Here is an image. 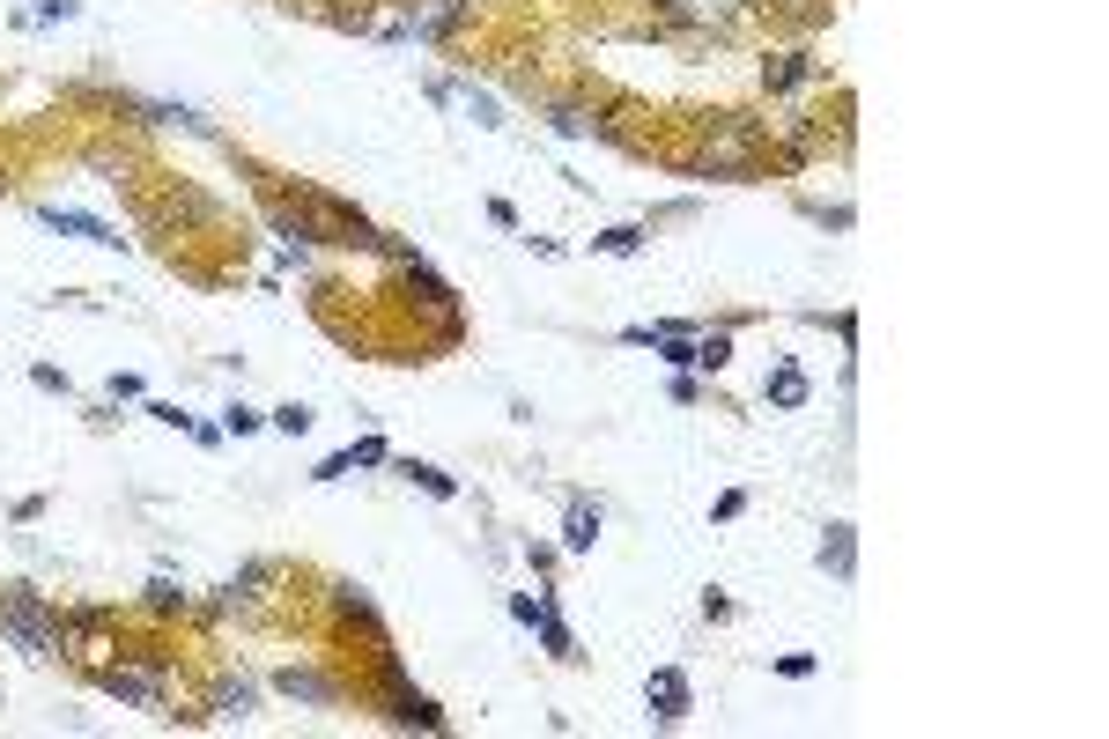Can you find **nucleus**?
Segmentation results:
<instances>
[{
    "label": "nucleus",
    "mask_w": 1109,
    "mask_h": 739,
    "mask_svg": "<svg viewBox=\"0 0 1109 739\" xmlns=\"http://www.w3.org/2000/svg\"><path fill=\"white\" fill-rule=\"evenodd\" d=\"M267 422L281 429V437H304V429H311V407H304V400H289V407H274Z\"/></svg>",
    "instance_id": "nucleus-17"
},
{
    "label": "nucleus",
    "mask_w": 1109,
    "mask_h": 739,
    "mask_svg": "<svg viewBox=\"0 0 1109 739\" xmlns=\"http://www.w3.org/2000/svg\"><path fill=\"white\" fill-rule=\"evenodd\" d=\"M82 15V0H37V23H74Z\"/></svg>",
    "instance_id": "nucleus-23"
},
{
    "label": "nucleus",
    "mask_w": 1109,
    "mask_h": 739,
    "mask_svg": "<svg viewBox=\"0 0 1109 739\" xmlns=\"http://www.w3.org/2000/svg\"><path fill=\"white\" fill-rule=\"evenodd\" d=\"M533 629H540V643H548V658H562V666H570V658H577V636H570V629H562V621H555V614H540V621H533Z\"/></svg>",
    "instance_id": "nucleus-14"
},
{
    "label": "nucleus",
    "mask_w": 1109,
    "mask_h": 739,
    "mask_svg": "<svg viewBox=\"0 0 1109 739\" xmlns=\"http://www.w3.org/2000/svg\"><path fill=\"white\" fill-rule=\"evenodd\" d=\"M348 473H355V459H348V451H333V459L311 466V481H348Z\"/></svg>",
    "instance_id": "nucleus-21"
},
{
    "label": "nucleus",
    "mask_w": 1109,
    "mask_h": 739,
    "mask_svg": "<svg viewBox=\"0 0 1109 739\" xmlns=\"http://www.w3.org/2000/svg\"><path fill=\"white\" fill-rule=\"evenodd\" d=\"M215 717H252V680H222V688H215Z\"/></svg>",
    "instance_id": "nucleus-13"
},
{
    "label": "nucleus",
    "mask_w": 1109,
    "mask_h": 739,
    "mask_svg": "<svg viewBox=\"0 0 1109 739\" xmlns=\"http://www.w3.org/2000/svg\"><path fill=\"white\" fill-rule=\"evenodd\" d=\"M555 134H570V141H585V134H599V119H592V111H585V104H562V111H555Z\"/></svg>",
    "instance_id": "nucleus-16"
},
{
    "label": "nucleus",
    "mask_w": 1109,
    "mask_h": 739,
    "mask_svg": "<svg viewBox=\"0 0 1109 739\" xmlns=\"http://www.w3.org/2000/svg\"><path fill=\"white\" fill-rule=\"evenodd\" d=\"M274 688H281V695H296V703H318V710H333V703H341V688H333V680L318 673V666H281V673H274Z\"/></svg>",
    "instance_id": "nucleus-7"
},
{
    "label": "nucleus",
    "mask_w": 1109,
    "mask_h": 739,
    "mask_svg": "<svg viewBox=\"0 0 1109 739\" xmlns=\"http://www.w3.org/2000/svg\"><path fill=\"white\" fill-rule=\"evenodd\" d=\"M60 651H74L82 666H104V658L119 651L111 614H104V606H74V614H60Z\"/></svg>",
    "instance_id": "nucleus-3"
},
{
    "label": "nucleus",
    "mask_w": 1109,
    "mask_h": 739,
    "mask_svg": "<svg viewBox=\"0 0 1109 739\" xmlns=\"http://www.w3.org/2000/svg\"><path fill=\"white\" fill-rule=\"evenodd\" d=\"M148 414H156L163 429H193V414H185V407H171V400H148Z\"/></svg>",
    "instance_id": "nucleus-25"
},
{
    "label": "nucleus",
    "mask_w": 1109,
    "mask_h": 739,
    "mask_svg": "<svg viewBox=\"0 0 1109 739\" xmlns=\"http://www.w3.org/2000/svg\"><path fill=\"white\" fill-rule=\"evenodd\" d=\"M348 459H355V466H385V459H392V444H385V437H363V444L348 451Z\"/></svg>",
    "instance_id": "nucleus-22"
},
{
    "label": "nucleus",
    "mask_w": 1109,
    "mask_h": 739,
    "mask_svg": "<svg viewBox=\"0 0 1109 739\" xmlns=\"http://www.w3.org/2000/svg\"><path fill=\"white\" fill-rule=\"evenodd\" d=\"M400 473H407L415 488H429L437 503H451V496H459V481H451V473H437V466H422V459H400Z\"/></svg>",
    "instance_id": "nucleus-12"
},
{
    "label": "nucleus",
    "mask_w": 1109,
    "mask_h": 739,
    "mask_svg": "<svg viewBox=\"0 0 1109 739\" xmlns=\"http://www.w3.org/2000/svg\"><path fill=\"white\" fill-rule=\"evenodd\" d=\"M141 592H148V606H156V614H185V584H171V577H148Z\"/></svg>",
    "instance_id": "nucleus-15"
},
{
    "label": "nucleus",
    "mask_w": 1109,
    "mask_h": 739,
    "mask_svg": "<svg viewBox=\"0 0 1109 739\" xmlns=\"http://www.w3.org/2000/svg\"><path fill=\"white\" fill-rule=\"evenodd\" d=\"M385 680H392V725H422V732H444V710L429 703V695L400 688V666H392V658H385Z\"/></svg>",
    "instance_id": "nucleus-6"
},
{
    "label": "nucleus",
    "mask_w": 1109,
    "mask_h": 739,
    "mask_svg": "<svg viewBox=\"0 0 1109 739\" xmlns=\"http://www.w3.org/2000/svg\"><path fill=\"white\" fill-rule=\"evenodd\" d=\"M777 673H784V680H806V673H814V651H784Z\"/></svg>",
    "instance_id": "nucleus-26"
},
{
    "label": "nucleus",
    "mask_w": 1109,
    "mask_h": 739,
    "mask_svg": "<svg viewBox=\"0 0 1109 739\" xmlns=\"http://www.w3.org/2000/svg\"><path fill=\"white\" fill-rule=\"evenodd\" d=\"M814 562H821L829 577H851V570H858V540H851V525H829V540H821Z\"/></svg>",
    "instance_id": "nucleus-8"
},
{
    "label": "nucleus",
    "mask_w": 1109,
    "mask_h": 739,
    "mask_svg": "<svg viewBox=\"0 0 1109 739\" xmlns=\"http://www.w3.org/2000/svg\"><path fill=\"white\" fill-rule=\"evenodd\" d=\"M97 680H104V695H119V703H134V710H156V717H163V703H171V666H163V651H119V658L97 666Z\"/></svg>",
    "instance_id": "nucleus-2"
},
{
    "label": "nucleus",
    "mask_w": 1109,
    "mask_h": 739,
    "mask_svg": "<svg viewBox=\"0 0 1109 739\" xmlns=\"http://www.w3.org/2000/svg\"><path fill=\"white\" fill-rule=\"evenodd\" d=\"M0 643H15L23 658H52V651H60V614L45 606L37 584H0Z\"/></svg>",
    "instance_id": "nucleus-1"
},
{
    "label": "nucleus",
    "mask_w": 1109,
    "mask_h": 739,
    "mask_svg": "<svg viewBox=\"0 0 1109 739\" xmlns=\"http://www.w3.org/2000/svg\"><path fill=\"white\" fill-rule=\"evenodd\" d=\"M540 614H548V599H525V592L511 599V621H525V629H533V621H540Z\"/></svg>",
    "instance_id": "nucleus-28"
},
{
    "label": "nucleus",
    "mask_w": 1109,
    "mask_h": 739,
    "mask_svg": "<svg viewBox=\"0 0 1109 739\" xmlns=\"http://www.w3.org/2000/svg\"><path fill=\"white\" fill-rule=\"evenodd\" d=\"M259 422H267V414H259V407H244V400H237L230 414H222V437H252V429H259Z\"/></svg>",
    "instance_id": "nucleus-19"
},
{
    "label": "nucleus",
    "mask_w": 1109,
    "mask_h": 739,
    "mask_svg": "<svg viewBox=\"0 0 1109 739\" xmlns=\"http://www.w3.org/2000/svg\"><path fill=\"white\" fill-rule=\"evenodd\" d=\"M814 74H821L814 60H799V52H784L777 67H762V82H769V89H799V82H814Z\"/></svg>",
    "instance_id": "nucleus-11"
},
{
    "label": "nucleus",
    "mask_w": 1109,
    "mask_h": 739,
    "mask_svg": "<svg viewBox=\"0 0 1109 739\" xmlns=\"http://www.w3.org/2000/svg\"><path fill=\"white\" fill-rule=\"evenodd\" d=\"M592 244H599V252H636V244H644V230H636V222H614V230H599Z\"/></svg>",
    "instance_id": "nucleus-18"
},
{
    "label": "nucleus",
    "mask_w": 1109,
    "mask_h": 739,
    "mask_svg": "<svg viewBox=\"0 0 1109 739\" xmlns=\"http://www.w3.org/2000/svg\"><path fill=\"white\" fill-rule=\"evenodd\" d=\"M740 510H747V488H725V496H718V510H710V518L725 525V518H740Z\"/></svg>",
    "instance_id": "nucleus-27"
},
{
    "label": "nucleus",
    "mask_w": 1109,
    "mask_h": 739,
    "mask_svg": "<svg viewBox=\"0 0 1109 739\" xmlns=\"http://www.w3.org/2000/svg\"><path fill=\"white\" fill-rule=\"evenodd\" d=\"M30 385H37V392H60V400H67V370H52V363H37Z\"/></svg>",
    "instance_id": "nucleus-24"
},
{
    "label": "nucleus",
    "mask_w": 1109,
    "mask_h": 739,
    "mask_svg": "<svg viewBox=\"0 0 1109 739\" xmlns=\"http://www.w3.org/2000/svg\"><path fill=\"white\" fill-rule=\"evenodd\" d=\"M695 348H703V370H725L732 363V333H703Z\"/></svg>",
    "instance_id": "nucleus-20"
},
{
    "label": "nucleus",
    "mask_w": 1109,
    "mask_h": 739,
    "mask_svg": "<svg viewBox=\"0 0 1109 739\" xmlns=\"http://www.w3.org/2000/svg\"><path fill=\"white\" fill-rule=\"evenodd\" d=\"M644 703H651V717H659V725H681V717L695 710V688H688V673L681 666H659L644 680Z\"/></svg>",
    "instance_id": "nucleus-5"
},
{
    "label": "nucleus",
    "mask_w": 1109,
    "mask_h": 739,
    "mask_svg": "<svg viewBox=\"0 0 1109 739\" xmlns=\"http://www.w3.org/2000/svg\"><path fill=\"white\" fill-rule=\"evenodd\" d=\"M592 540H599V503H570V525H562V547H570V555H585Z\"/></svg>",
    "instance_id": "nucleus-9"
},
{
    "label": "nucleus",
    "mask_w": 1109,
    "mask_h": 739,
    "mask_svg": "<svg viewBox=\"0 0 1109 739\" xmlns=\"http://www.w3.org/2000/svg\"><path fill=\"white\" fill-rule=\"evenodd\" d=\"M762 400H769V407H806V370H792V363H784V370L762 385Z\"/></svg>",
    "instance_id": "nucleus-10"
},
{
    "label": "nucleus",
    "mask_w": 1109,
    "mask_h": 739,
    "mask_svg": "<svg viewBox=\"0 0 1109 739\" xmlns=\"http://www.w3.org/2000/svg\"><path fill=\"white\" fill-rule=\"evenodd\" d=\"M37 222L45 230H60V237H82V244H104V252H126V237L111 230V222H97V215H82V207H60V200H45L37 207Z\"/></svg>",
    "instance_id": "nucleus-4"
}]
</instances>
